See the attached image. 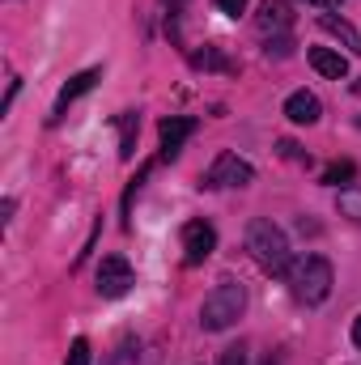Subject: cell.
<instances>
[{
    "label": "cell",
    "mask_w": 361,
    "mask_h": 365,
    "mask_svg": "<svg viewBox=\"0 0 361 365\" xmlns=\"http://www.w3.org/2000/svg\"><path fill=\"white\" fill-rule=\"evenodd\" d=\"M247 251H251V259L264 272H272V276L289 272V238H285L280 225H272L268 217H255L247 225Z\"/></svg>",
    "instance_id": "1"
},
{
    "label": "cell",
    "mask_w": 361,
    "mask_h": 365,
    "mask_svg": "<svg viewBox=\"0 0 361 365\" xmlns=\"http://www.w3.org/2000/svg\"><path fill=\"white\" fill-rule=\"evenodd\" d=\"M285 276H289V293H293L302 306H319V302H327V293H332V264H327L323 255H302V259H293Z\"/></svg>",
    "instance_id": "2"
},
{
    "label": "cell",
    "mask_w": 361,
    "mask_h": 365,
    "mask_svg": "<svg viewBox=\"0 0 361 365\" xmlns=\"http://www.w3.org/2000/svg\"><path fill=\"white\" fill-rule=\"evenodd\" d=\"M243 310H247V289L234 284V280H221L200 306V327L204 331H225L243 319Z\"/></svg>",
    "instance_id": "3"
},
{
    "label": "cell",
    "mask_w": 361,
    "mask_h": 365,
    "mask_svg": "<svg viewBox=\"0 0 361 365\" xmlns=\"http://www.w3.org/2000/svg\"><path fill=\"white\" fill-rule=\"evenodd\" d=\"M213 251H217V230L208 221H187L183 225V259L191 268H200Z\"/></svg>",
    "instance_id": "4"
},
{
    "label": "cell",
    "mask_w": 361,
    "mask_h": 365,
    "mask_svg": "<svg viewBox=\"0 0 361 365\" xmlns=\"http://www.w3.org/2000/svg\"><path fill=\"white\" fill-rule=\"evenodd\" d=\"M132 284H136V276H132V268H128L123 255H106V259L98 264V293H102V297H123Z\"/></svg>",
    "instance_id": "5"
},
{
    "label": "cell",
    "mask_w": 361,
    "mask_h": 365,
    "mask_svg": "<svg viewBox=\"0 0 361 365\" xmlns=\"http://www.w3.org/2000/svg\"><path fill=\"white\" fill-rule=\"evenodd\" d=\"M251 179H255V170H251L238 153H221V158L213 162V170L204 175L208 187H247Z\"/></svg>",
    "instance_id": "6"
},
{
    "label": "cell",
    "mask_w": 361,
    "mask_h": 365,
    "mask_svg": "<svg viewBox=\"0 0 361 365\" xmlns=\"http://www.w3.org/2000/svg\"><path fill=\"white\" fill-rule=\"evenodd\" d=\"M285 115H289V123H302V128H310V123H319V115H323V106H319V98L306 90L289 93V102H285Z\"/></svg>",
    "instance_id": "7"
},
{
    "label": "cell",
    "mask_w": 361,
    "mask_h": 365,
    "mask_svg": "<svg viewBox=\"0 0 361 365\" xmlns=\"http://www.w3.org/2000/svg\"><path fill=\"white\" fill-rule=\"evenodd\" d=\"M195 132V119H187V115H175V119H162V128H158V136H162V153L166 158H175L183 149V140Z\"/></svg>",
    "instance_id": "8"
},
{
    "label": "cell",
    "mask_w": 361,
    "mask_h": 365,
    "mask_svg": "<svg viewBox=\"0 0 361 365\" xmlns=\"http://www.w3.org/2000/svg\"><path fill=\"white\" fill-rule=\"evenodd\" d=\"M98 77H102L98 68H86V73H77V77H73V81H68V86L60 90V98H56V110H51V123H56V119H60V115H64V110H68V106H73V102H77V98H81L86 90H93V86H98Z\"/></svg>",
    "instance_id": "9"
},
{
    "label": "cell",
    "mask_w": 361,
    "mask_h": 365,
    "mask_svg": "<svg viewBox=\"0 0 361 365\" xmlns=\"http://www.w3.org/2000/svg\"><path fill=\"white\" fill-rule=\"evenodd\" d=\"M310 64H315V73H323L332 81H345L349 77V60L340 51H332V47H310Z\"/></svg>",
    "instance_id": "10"
},
{
    "label": "cell",
    "mask_w": 361,
    "mask_h": 365,
    "mask_svg": "<svg viewBox=\"0 0 361 365\" xmlns=\"http://www.w3.org/2000/svg\"><path fill=\"white\" fill-rule=\"evenodd\" d=\"M289 4L285 0H264L260 4V17H255V26H260V34H276V30H289Z\"/></svg>",
    "instance_id": "11"
},
{
    "label": "cell",
    "mask_w": 361,
    "mask_h": 365,
    "mask_svg": "<svg viewBox=\"0 0 361 365\" xmlns=\"http://www.w3.org/2000/svg\"><path fill=\"white\" fill-rule=\"evenodd\" d=\"M319 26H323V30H327L332 38H340V43H345L349 51H361V38H357V30H353V26H349L345 17H336V13H323V17H319Z\"/></svg>",
    "instance_id": "12"
},
{
    "label": "cell",
    "mask_w": 361,
    "mask_h": 365,
    "mask_svg": "<svg viewBox=\"0 0 361 365\" xmlns=\"http://www.w3.org/2000/svg\"><path fill=\"white\" fill-rule=\"evenodd\" d=\"M191 64H195V68H221V73H234V64H230V60H225L217 47H204V51H195V56H191Z\"/></svg>",
    "instance_id": "13"
},
{
    "label": "cell",
    "mask_w": 361,
    "mask_h": 365,
    "mask_svg": "<svg viewBox=\"0 0 361 365\" xmlns=\"http://www.w3.org/2000/svg\"><path fill=\"white\" fill-rule=\"evenodd\" d=\"M353 179H357V166H353V162H332V166L323 170V182H332V187H340V182L349 187Z\"/></svg>",
    "instance_id": "14"
},
{
    "label": "cell",
    "mask_w": 361,
    "mask_h": 365,
    "mask_svg": "<svg viewBox=\"0 0 361 365\" xmlns=\"http://www.w3.org/2000/svg\"><path fill=\"white\" fill-rule=\"evenodd\" d=\"M340 212L353 217V221H361V187H345V191H340Z\"/></svg>",
    "instance_id": "15"
},
{
    "label": "cell",
    "mask_w": 361,
    "mask_h": 365,
    "mask_svg": "<svg viewBox=\"0 0 361 365\" xmlns=\"http://www.w3.org/2000/svg\"><path fill=\"white\" fill-rule=\"evenodd\" d=\"M141 128V115H123V140H119V158H132V136Z\"/></svg>",
    "instance_id": "16"
},
{
    "label": "cell",
    "mask_w": 361,
    "mask_h": 365,
    "mask_svg": "<svg viewBox=\"0 0 361 365\" xmlns=\"http://www.w3.org/2000/svg\"><path fill=\"white\" fill-rule=\"evenodd\" d=\"M64 365H90V340H73L68 361H64Z\"/></svg>",
    "instance_id": "17"
},
{
    "label": "cell",
    "mask_w": 361,
    "mask_h": 365,
    "mask_svg": "<svg viewBox=\"0 0 361 365\" xmlns=\"http://www.w3.org/2000/svg\"><path fill=\"white\" fill-rule=\"evenodd\" d=\"M217 365H247V344H230V349H221V361Z\"/></svg>",
    "instance_id": "18"
},
{
    "label": "cell",
    "mask_w": 361,
    "mask_h": 365,
    "mask_svg": "<svg viewBox=\"0 0 361 365\" xmlns=\"http://www.w3.org/2000/svg\"><path fill=\"white\" fill-rule=\"evenodd\" d=\"M221 4V13H230V17H238L243 9H247V0H217Z\"/></svg>",
    "instance_id": "19"
},
{
    "label": "cell",
    "mask_w": 361,
    "mask_h": 365,
    "mask_svg": "<svg viewBox=\"0 0 361 365\" xmlns=\"http://www.w3.org/2000/svg\"><path fill=\"white\" fill-rule=\"evenodd\" d=\"M280 153H285V158H293V162H302V149H298L293 140H280Z\"/></svg>",
    "instance_id": "20"
},
{
    "label": "cell",
    "mask_w": 361,
    "mask_h": 365,
    "mask_svg": "<svg viewBox=\"0 0 361 365\" xmlns=\"http://www.w3.org/2000/svg\"><path fill=\"white\" fill-rule=\"evenodd\" d=\"M353 344L361 349V314H357V323H353Z\"/></svg>",
    "instance_id": "21"
},
{
    "label": "cell",
    "mask_w": 361,
    "mask_h": 365,
    "mask_svg": "<svg viewBox=\"0 0 361 365\" xmlns=\"http://www.w3.org/2000/svg\"><path fill=\"white\" fill-rule=\"evenodd\" d=\"M306 4H319V9H332L336 0H306Z\"/></svg>",
    "instance_id": "22"
},
{
    "label": "cell",
    "mask_w": 361,
    "mask_h": 365,
    "mask_svg": "<svg viewBox=\"0 0 361 365\" xmlns=\"http://www.w3.org/2000/svg\"><path fill=\"white\" fill-rule=\"evenodd\" d=\"M162 4H171V9H179V4H183V0H162Z\"/></svg>",
    "instance_id": "23"
},
{
    "label": "cell",
    "mask_w": 361,
    "mask_h": 365,
    "mask_svg": "<svg viewBox=\"0 0 361 365\" xmlns=\"http://www.w3.org/2000/svg\"><path fill=\"white\" fill-rule=\"evenodd\" d=\"M264 365H276V361H272V357H268V361H264Z\"/></svg>",
    "instance_id": "24"
}]
</instances>
